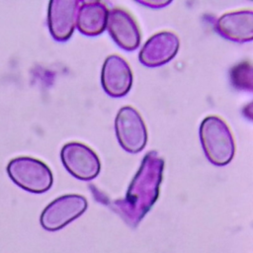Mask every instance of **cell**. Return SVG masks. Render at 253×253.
<instances>
[{"label":"cell","instance_id":"2","mask_svg":"<svg viewBox=\"0 0 253 253\" xmlns=\"http://www.w3.org/2000/svg\"><path fill=\"white\" fill-rule=\"evenodd\" d=\"M200 137L208 159L218 166L230 162L234 155V139L225 122L216 116L204 119L200 126Z\"/></svg>","mask_w":253,"mask_h":253},{"label":"cell","instance_id":"6","mask_svg":"<svg viewBox=\"0 0 253 253\" xmlns=\"http://www.w3.org/2000/svg\"><path fill=\"white\" fill-rule=\"evenodd\" d=\"M60 155L68 172L80 180H92L99 174L101 165L97 154L83 143H66Z\"/></svg>","mask_w":253,"mask_h":253},{"label":"cell","instance_id":"11","mask_svg":"<svg viewBox=\"0 0 253 253\" xmlns=\"http://www.w3.org/2000/svg\"><path fill=\"white\" fill-rule=\"evenodd\" d=\"M217 32L234 42H249L253 37V12L242 10L222 15L216 23Z\"/></svg>","mask_w":253,"mask_h":253},{"label":"cell","instance_id":"10","mask_svg":"<svg viewBox=\"0 0 253 253\" xmlns=\"http://www.w3.org/2000/svg\"><path fill=\"white\" fill-rule=\"evenodd\" d=\"M179 48V39L172 32H160L152 36L139 52V60L146 66L154 67L171 60Z\"/></svg>","mask_w":253,"mask_h":253},{"label":"cell","instance_id":"13","mask_svg":"<svg viewBox=\"0 0 253 253\" xmlns=\"http://www.w3.org/2000/svg\"><path fill=\"white\" fill-rule=\"evenodd\" d=\"M140 3H142V4H145V5H148V6H152V7H162V6H164V5H167L168 3H170V1L169 2H140Z\"/></svg>","mask_w":253,"mask_h":253},{"label":"cell","instance_id":"7","mask_svg":"<svg viewBox=\"0 0 253 253\" xmlns=\"http://www.w3.org/2000/svg\"><path fill=\"white\" fill-rule=\"evenodd\" d=\"M80 2L77 0H52L48 5L47 21L51 36L66 41L74 31Z\"/></svg>","mask_w":253,"mask_h":253},{"label":"cell","instance_id":"8","mask_svg":"<svg viewBox=\"0 0 253 253\" xmlns=\"http://www.w3.org/2000/svg\"><path fill=\"white\" fill-rule=\"evenodd\" d=\"M102 85L113 97L125 96L132 84V73L127 62L120 55L113 54L106 58L102 68Z\"/></svg>","mask_w":253,"mask_h":253},{"label":"cell","instance_id":"5","mask_svg":"<svg viewBox=\"0 0 253 253\" xmlns=\"http://www.w3.org/2000/svg\"><path fill=\"white\" fill-rule=\"evenodd\" d=\"M116 132L120 144L128 152H138L146 144L147 131L138 112L132 107L122 108L116 118Z\"/></svg>","mask_w":253,"mask_h":253},{"label":"cell","instance_id":"12","mask_svg":"<svg viewBox=\"0 0 253 253\" xmlns=\"http://www.w3.org/2000/svg\"><path fill=\"white\" fill-rule=\"evenodd\" d=\"M77 12L76 24L78 30L87 36H97L105 28L108 17V8L99 1H82Z\"/></svg>","mask_w":253,"mask_h":253},{"label":"cell","instance_id":"1","mask_svg":"<svg viewBox=\"0 0 253 253\" xmlns=\"http://www.w3.org/2000/svg\"><path fill=\"white\" fill-rule=\"evenodd\" d=\"M162 169L163 159L155 151L148 152L126 195L127 205L134 209V217L138 215L139 219L143 216L155 202L159 193Z\"/></svg>","mask_w":253,"mask_h":253},{"label":"cell","instance_id":"4","mask_svg":"<svg viewBox=\"0 0 253 253\" xmlns=\"http://www.w3.org/2000/svg\"><path fill=\"white\" fill-rule=\"evenodd\" d=\"M87 209L83 196L65 195L52 201L42 212L41 224L49 231L58 230L81 215Z\"/></svg>","mask_w":253,"mask_h":253},{"label":"cell","instance_id":"9","mask_svg":"<svg viewBox=\"0 0 253 253\" xmlns=\"http://www.w3.org/2000/svg\"><path fill=\"white\" fill-rule=\"evenodd\" d=\"M106 27L113 40L124 49L133 50L140 42L139 29L132 16L120 8L108 13Z\"/></svg>","mask_w":253,"mask_h":253},{"label":"cell","instance_id":"3","mask_svg":"<svg viewBox=\"0 0 253 253\" xmlns=\"http://www.w3.org/2000/svg\"><path fill=\"white\" fill-rule=\"evenodd\" d=\"M12 181L22 189L32 193L46 192L52 185V173L42 161L33 157H16L7 166Z\"/></svg>","mask_w":253,"mask_h":253}]
</instances>
